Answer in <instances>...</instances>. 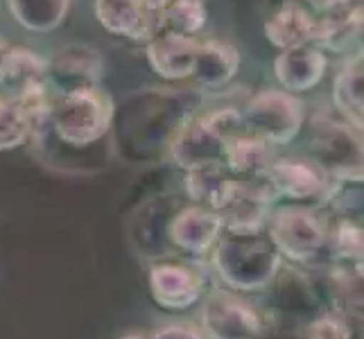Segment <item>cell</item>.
<instances>
[{
	"label": "cell",
	"instance_id": "1f68e13d",
	"mask_svg": "<svg viewBox=\"0 0 364 339\" xmlns=\"http://www.w3.org/2000/svg\"><path fill=\"white\" fill-rule=\"evenodd\" d=\"M141 3L149 11H163V9H166L172 3V0H141Z\"/></svg>",
	"mask_w": 364,
	"mask_h": 339
},
{
	"label": "cell",
	"instance_id": "7a4b0ae2",
	"mask_svg": "<svg viewBox=\"0 0 364 339\" xmlns=\"http://www.w3.org/2000/svg\"><path fill=\"white\" fill-rule=\"evenodd\" d=\"M213 269L233 292L267 290L283 267V258L267 231H224L210 249Z\"/></svg>",
	"mask_w": 364,
	"mask_h": 339
},
{
	"label": "cell",
	"instance_id": "8fae6325",
	"mask_svg": "<svg viewBox=\"0 0 364 339\" xmlns=\"http://www.w3.org/2000/svg\"><path fill=\"white\" fill-rule=\"evenodd\" d=\"M206 274L186 262H154L149 267V292L154 301L170 312L193 308L204 294Z\"/></svg>",
	"mask_w": 364,
	"mask_h": 339
},
{
	"label": "cell",
	"instance_id": "f546056e",
	"mask_svg": "<svg viewBox=\"0 0 364 339\" xmlns=\"http://www.w3.org/2000/svg\"><path fill=\"white\" fill-rule=\"evenodd\" d=\"M147 339H206V337L202 335V330L191 323H170Z\"/></svg>",
	"mask_w": 364,
	"mask_h": 339
},
{
	"label": "cell",
	"instance_id": "484cf974",
	"mask_svg": "<svg viewBox=\"0 0 364 339\" xmlns=\"http://www.w3.org/2000/svg\"><path fill=\"white\" fill-rule=\"evenodd\" d=\"M34 131V120L16 97L0 95V152L21 147Z\"/></svg>",
	"mask_w": 364,
	"mask_h": 339
},
{
	"label": "cell",
	"instance_id": "836d02e7",
	"mask_svg": "<svg viewBox=\"0 0 364 339\" xmlns=\"http://www.w3.org/2000/svg\"><path fill=\"white\" fill-rule=\"evenodd\" d=\"M7 48H9V43H7V41H3V39H0V59H3V55L7 53Z\"/></svg>",
	"mask_w": 364,
	"mask_h": 339
},
{
	"label": "cell",
	"instance_id": "3957f363",
	"mask_svg": "<svg viewBox=\"0 0 364 339\" xmlns=\"http://www.w3.org/2000/svg\"><path fill=\"white\" fill-rule=\"evenodd\" d=\"M114 109V99L100 86L55 95L48 127L59 143L75 149H91L107 141Z\"/></svg>",
	"mask_w": 364,
	"mask_h": 339
},
{
	"label": "cell",
	"instance_id": "277c9868",
	"mask_svg": "<svg viewBox=\"0 0 364 339\" xmlns=\"http://www.w3.org/2000/svg\"><path fill=\"white\" fill-rule=\"evenodd\" d=\"M240 131H245L240 109H220L204 116H193L174 136L168 156L186 172L224 166L222 161L229 138Z\"/></svg>",
	"mask_w": 364,
	"mask_h": 339
},
{
	"label": "cell",
	"instance_id": "d4e9b609",
	"mask_svg": "<svg viewBox=\"0 0 364 339\" xmlns=\"http://www.w3.org/2000/svg\"><path fill=\"white\" fill-rule=\"evenodd\" d=\"M73 0H7V9L21 28L46 34L66 21Z\"/></svg>",
	"mask_w": 364,
	"mask_h": 339
},
{
	"label": "cell",
	"instance_id": "603a6c76",
	"mask_svg": "<svg viewBox=\"0 0 364 339\" xmlns=\"http://www.w3.org/2000/svg\"><path fill=\"white\" fill-rule=\"evenodd\" d=\"M265 36H267V41L279 50L312 45L315 18H312L306 9H301L296 5L281 7L279 11H274L269 21L265 23Z\"/></svg>",
	"mask_w": 364,
	"mask_h": 339
},
{
	"label": "cell",
	"instance_id": "44dd1931",
	"mask_svg": "<svg viewBox=\"0 0 364 339\" xmlns=\"http://www.w3.org/2000/svg\"><path fill=\"white\" fill-rule=\"evenodd\" d=\"M274 147L258 136L240 131L229 138L227 149H224V168H227L235 179L256 177L265 174L274 161Z\"/></svg>",
	"mask_w": 364,
	"mask_h": 339
},
{
	"label": "cell",
	"instance_id": "4dcf8cb0",
	"mask_svg": "<svg viewBox=\"0 0 364 339\" xmlns=\"http://www.w3.org/2000/svg\"><path fill=\"white\" fill-rule=\"evenodd\" d=\"M312 7H317L321 11H335V9H342L348 7L350 0H308Z\"/></svg>",
	"mask_w": 364,
	"mask_h": 339
},
{
	"label": "cell",
	"instance_id": "ba28073f",
	"mask_svg": "<svg viewBox=\"0 0 364 339\" xmlns=\"http://www.w3.org/2000/svg\"><path fill=\"white\" fill-rule=\"evenodd\" d=\"M199 319L206 339H258L262 335L258 310L242 296L227 290L208 294Z\"/></svg>",
	"mask_w": 364,
	"mask_h": 339
},
{
	"label": "cell",
	"instance_id": "ffe728a7",
	"mask_svg": "<svg viewBox=\"0 0 364 339\" xmlns=\"http://www.w3.org/2000/svg\"><path fill=\"white\" fill-rule=\"evenodd\" d=\"M183 188L193 204L220 212L233 199L237 179L224 166H208L188 172Z\"/></svg>",
	"mask_w": 364,
	"mask_h": 339
},
{
	"label": "cell",
	"instance_id": "52a82bcc",
	"mask_svg": "<svg viewBox=\"0 0 364 339\" xmlns=\"http://www.w3.org/2000/svg\"><path fill=\"white\" fill-rule=\"evenodd\" d=\"M310 161L331 179L362 177V131L344 120L321 124L310 141Z\"/></svg>",
	"mask_w": 364,
	"mask_h": 339
},
{
	"label": "cell",
	"instance_id": "30bf717a",
	"mask_svg": "<svg viewBox=\"0 0 364 339\" xmlns=\"http://www.w3.org/2000/svg\"><path fill=\"white\" fill-rule=\"evenodd\" d=\"M267 179L276 197L294 204H323L331 177L310 158H274L267 168Z\"/></svg>",
	"mask_w": 364,
	"mask_h": 339
},
{
	"label": "cell",
	"instance_id": "5bb4252c",
	"mask_svg": "<svg viewBox=\"0 0 364 339\" xmlns=\"http://www.w3.org/2000/svg\"><path fill=\"white\" fill-rule=\"evenodd\" d=\"M199 41L195 36L161 30L147 41V61L161 80L181 82L193 75Z\"/></svg>",
	"mask_w": 364,
	"mask_h": 339
},
{
	"label": "cell",
	"instance_id": "6da1fadb",
	"mask_svg": "<svg viewBox=\"0 0 364 339\" xmlns=\"http://www.w3.org/2000/svg\"><path fill=\"white\" fill-rule=\"evenodd\" d=\"M197 107L199 95L193 89H145L127 95L114 109L111 152L132 166L161 161Z\"/></svg>",
	"mask_w": 364,
	"mask_h": 339
},
{
	"label": "cell",
	"instance_id": "d6a6232c",
	"mask_svg": "<svg viewBox=\"0 0 364 339\" xmlns=\"http://www.w3.org/2000/svg\"><path fill=\"white\" fill-rule=\"evenodd\" d=\"M120 339H147V337L141 335V333H129V335H124V337H120Z\"/></svg>",
	"mask_w": 364,
	"mask_h": 339
},
{
	"label": "cell",
	"instance_id": "ac0fdd59",
	"mask_svg": "<svg viewBox=\"0 0 364 339\" xmlns=\"http://www.w3.org/2000/svg\"><path fill=\"white\" fill-rule=\"evenodd\" d=\"M46 59L30 48L9 45L0 59V95L18 97L34 86L46 84Z\"/></svg>",
	"mask_w": 364,
	"mask_h": 339
},
{
	"label": "cell",
	"instance_id": "d6986e66",
	"mask_svg": "<svg viewBox=\"0 0 364 339\" xmlns=\"http://www.w3.org/2000/svg\"><path fill=\"white\" fill-rule=\"evenodd\" d=\"M237 70H240V53L233 43L204 41L197 48L191 77H195L202 89L218 91L233 82Z\"/></svg>",
	"mask_w": 364,
	"mask_h": 339
},
{
	"label": "cell",
	"instance_id": "7c38bea8",
	"mask_svg": "<svg viewBox=\"0 0 364 339\" xmlns=\"http://www.w3.org/2000/svg\"><path fill=\"white\" fill-rule=\"evenodd\" d=\"M224 233V224L218 210L197 204L181 206L168 224V240L174 249L191 256H206Z\"/></svg>",
	"mask_w": 364,
	"mask_h": 339
},
{
	"label": "cell",
	"instance_id": "5b68a950",
	"mask_svg": "<svg viewBox=\"0 0 364 339\" xmlns=\"http://www.w3.org/2000/svg\"><path fill=\"white\" fill-rule=\"evenodd\" d=\"M265 231L272 244L292 262H310L321 256L328 240V224L312 206L290 204L269 212Z\"/></svg>",
	"mask_w": 364,
	"mask_h": 339
},
{
	"label": "cell",
	"instance_id": "4fadbf2b",
	"mask_svg": "<svg viewBox=\"0 0 364 339\" xmlns=\"http://www.w3.org/2000/svg\"><path fill=\"white\" fill-rule=\"evenodd\" d=\"M100 25L114 36L149 41L161 32V11H149L141 0H95Z\"/></svg>",
	"mask_w": 364,
	"mask_h": 339
},
{
	"label": "cell",
	"instance_id": "83f0119b",
	"mask_svg": "<svg viewBox=\"0 0 364 339\" xmlns=\"http://www.w3.org/2000/svg\"><path fill=\"white\" fill-rule=\"evenodd\" d=\"M326 247H331L335 260L350 262V265H362V226L355 217H340L333 229H328V240Z\"/></svg>",
	"mask_w": 364,
	"mask_h": 339
},
{
	"label": "cell",
	"instance_id": "7402d4cb",
	"mask_svg": "<svg viewBox=\"0 0 364 339\" xmlns=\"http://www.w3.org/2000/svg\"><path fill=\"white\" fill-rule=\"evenodd\" d=\"M364 72H362V50L353 53L340 68L333 86L335 109L342 113V120L353 129L362 131V111H364Z\"/></svg>",
	"mask_w": 364,
	"mask_h": 339
},
{
	"label": "cell",
	"instance_id": "e0dca14e",
	"mask_svg": "<svg viewBox=\"0 0 364 339\" xmlns=\"http://www.w3.org/2000/svg\"><path fill=\"white\" fill-rule=\"evenodd\" d=\"M362 41V5L326 11V16L315 21L312 45L323 53L346 55Z\"/></svg>",
	"mask_w": 364,
	"mask_h": 339
},
{
	"label": "cell",
	"instance_id": "2e32d148",
	"mask_svg": "<svg viewBox=\"0 0 364 339\" xmlns=\"http://www.w3.org/2000/svg\"><path fill=\"white\" fill-rule=\"evenodd\" d=\"M181 206L174 199L159 197L141 208L132 226L134 242L145 251V256H170L174 247L168 240V224Z\"/></svg>",
	"mask_w": 364,
	"mask_h": 339
},
{
	"label": "cell",
	"instance_id": "4316f807",
	"mask_svg": "<svg viewBox=\"0 0 364 339\" xmlns=\"http://www.w3.org/2000/svg\"><path fill=\"white\" fill-rule=\"evenodd\" d=\"M208 11L204 0H172L161 11V30L177 32L183 36H197L204 30Z\"/></svg>",
	"mask_w": 364,
	"mask_h": 339
},
{
	"label": "cell",
	"instance_id": "cb8c5ba5",
	"mask_svg": "<svg viewBox=\"0 0 364 339\" xmlns=\"http://www.w3.org/2000/svg\"><path fill=\"white\" fill-rule=\"evenodd\" d=\"M276 285V303L279 310L287 317H306V312L317 310L319 296L315 285L310 279L294 267H281L276 279L272 281Z\"/></svg>",
	"mask_w": 364,
	"mask_h": 339
},
{
	"label": "cell",
	"instance_id": "8992f818",
	"mask_svg": "<svg viewBox=\"0 0 364 339\" xmlns=\"http://www.w3.org/2000/svg\"><path fill=\"white\" fill-rule=\"evenodd\" d=\"M242 129L272 147L287 145L299 136L306 120V104L287 91H258L240 111Z\"/></svg>",
	"mask_w": 364,
	"mask_h": 339
},
{
	"label": "cell",
	"instance_id": "9a60e30c",
	"mask_svg": "<svg viewBox=\"0 0 364 339\" xmlns=\"http://www.w3.org/2000/svg\"><path fill=\"white\" fill-rule=\"evenodd\" d=\"M328 59L317 45H301L292 50H281L274 59V75L283 91L287 93H306L323 80Z\"/></svg>",
	"mask_w": 364,
	"mask_h": 339
},
{
	"label": "cell",
	"instance_id": "9c48e42d",
	"mask_svg": "<svg viewBox=\"0 0 364 339\" xmlns=\"http://www.w3.org/2000/svg\"><path fill=\"white\" fill-rule=\"evenodd\" d=\"M46 84L55 95H64L82 89L100 86L105 72V59L95 48L84 43H68L55 50V55L46 59Z\"/></svg>",
	"mask_w": 364,
	"mask_h": 339
},
{
	"label": "cell",
	"instance_id": "f1b7e54d",
	"mask_svg": "<svg viewBox=\"0 0 364 339\" xmlns=\"http://www.w3.org/2000/svg\"><path fill=\"white\" fill-rule=\"evenodd\" d=\"M304 339H348L340 315H317L306 323Z\"/></svg>",
	"mask_w": 364,
	"mask_h": 339
}]
</instances>
